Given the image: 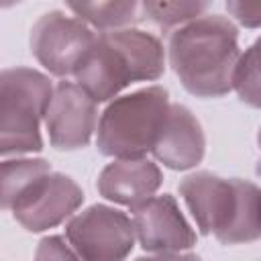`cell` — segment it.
Returning a JSON list of instances; mask_svg holds the SVG:
<instances>
[{"mask_svg": "<svg viewBox=\"0 0 261 261\" xmlns=\"http://www.w3.org/2000/svg\"><path fill=\"white\" fill-rule=\"evenodd\" d=\"M169 63L181 86L198 98H220L234 86L241 59L239 29L220 14L194 18L169 37Z\"/></svg>", "mask_w": 261, "mask_h": 261, "instance_id": "1", "label": "cell"}, {"mask_svg": "<svg viewBox=\"0 0 261 261\" xmlns=\"http://www.w3.org/2000/svg\"><path fill=\"white\" fill-rule=\"evenodd\" d=\"M179 194L202 234L222 245L261 239V188L253 181L196 171L179 181Z\"/></svg>", "mask_w": 261, "mask_h": 261, "instance_id": "2", "label": "cell"}, {"mask_svg": "<svg viewBox=\"0 0 261 261\" xmlns=\"http://www.w3.org/2000/svg\"><path fill=\"white\" fill-rule=\"evenodd\" d=\"M165 71L161 41L141 29L102 31L75 71V82L96 100L116 98L133 82H153Z\"/></svg>", "mask_w": 261, "mask_h": 261, "instance_id": "3", "label": "cell"}, {"mask_svg": "<svg viewBox=\"0 0 261 261\" xmlns=\"http://www.w3.org/2000/svg\"><path fill=\"white\" fill-rule=\"evenodd\" d=\"M84 202V190L45 159L2 161V208L29 232H43L69 218Z\"/></svg>", "mask_w": 261, "mask_h": 261, "instance_id": "4", "label": "cell"}, {"mask_svg": "<svg viewBox=\"0 0 261 261\" xmlns=\"http://www.w3.org/2000/svg\"><path fill=\"white\" fill-rule=\"evenodd\" d=\"M55 86L49 75L31 67H8L0 73V153L20 155L43 149L45 120Z\"/></svg>", "mask_w": 261, "mask_h": 261, "instance_id": "5", "label": "cell"}, {"mask_svg": "<svg viewBox=\"0 0 261 261\" xmlns=\"http://www.w3.org/2000/svg\"><path fill=\"white\" fill-rule=\"evenodd\" d=\"M171 102L163 86L112 98L98 120L96 147L106 157H141L157 141Z\"/></svg>", "mask_w": 261, "mask_h": 261, "instance_id": "6", "label": "cell"}, {"mask_svg": "<svg viewBox=\"0 0 261 261\" xmlns=\"http://www.w3.org/2000/svg\"><path fill=\"white\" fill-rule=\"evenodd\" d=\"M98 33L77 16L51 10L31 29V53L53 75H75Z\"/></svg>", "mask_w": 261, "mask_h": 261, "instance_id": "7", "label": "cell"}, {"mask_svg": "<svg viewBox=\"0 0 261 261\" xmlns=\"http://www.w3.org/2000/svg\"><path fill=\"white\" fill-rule=\"evenodd\" d=\"M65 237L77 257L90 261L124 259L137 241L133 218L106 204H94L75 214L65 226Z\"/></svg>", "mask_w": 261, "mask_h": 261, "instance_id": "8", "label": "cell"}, {"mask_svg": "<svg viewBox=\"0 0 261 261\" xmlns=\"http://www.w3.org/2000/svg\"><path fill=\"white\" fill-rule=\"evenodd\" d=\"M45 126L57 151L82 149L98 128V102L77 82L63 80L55 86Z\"/></svg>", "mask_w": 261, "mask_h": 261, "instance_id": "9", "label": "cell"}, {"mask_svg": "<svg viewBox=\"0 0 261 261\" xmlns=\"http://www.w3.org/2000/svg\"><path fill=\"white\" fill-rule=\"evenodd\" d=\"M137 241L151 255H184L196 245V232L173 196H153L133 208Z\"/></svg>", "mask_w": 261, "mask_h": 261, "instance_id": "10", "label": "cell"}, {"mask_svg": "<svg viewBox=\"0 0 261 261\" xmlns=\"http://www.w3.org/2000/svg\"><path fill=\"white\" fill-rule=\"evenodd\" d=\"M204 151L206 137L198 118L184 104H171L151 149L155 159L169 169L186 171L204 159Z\"/></svg>", "mask_w": 261, "mask_h": 261, "instance_id": "11", "label": "cell"}, {"mask_svg": "<svg viewBox=\"0 0 261 261\" xmlns=\"http://www.w3.org/2000/svg\"><path fill=\"white\" fill-rule=\"evenodd\" d=\"M163 184L157 163L141 157H114L98 177V192L110 202L128 206L130 210L157 194Z\"/></svg>", "mask_w": 261, "mask_h": 261, "instance_id": "12", "label": "cell"}, {"mask_svg": "<svg viewBox=\"0 0 261 261\" xmlns=\"http://www.w3.org/2000/svg\"><path fill=\"white\" fill-rule=\"evenodd\" d=\"M141 0H65L67 8L98 31L124 29L137 20Z\"/></svg>", "mask_w": 261, "mask_h": 261, "instance_id": "13", "label": "cell"}, {"mask_svg": "<svg viewBox=\"0 0 261 261\" xmlns=\"http://www.w3.org/2000/svg\"><path fill=\"white\" fill-rule=\"evenodd\" d=\"M212 0H141L145 16L163 31L200 18Z\"/></svg>", "mask_w": 261, "mask_h": 261, "instance_id": "14", "label": "cell"}, {"mask_svg": "<svg viewBox=\"0 0 261 261\" xmlns=\"http://www.w3.org/2000/svg\"><path fill=\"white\" fill-rule=\"evenodd\" d=\"M232 90L241 102L261 108V37L249 49H245V53H241Z\"/></svg>", "mask_w": 261, "mask_h": 261, "instance_id": "15", "label": "cell"}, {"mask_svg": "<svg viewBox=\"0 0 261 261\" xmlns=\"http://www.w3.org/2000/svg\"><path fill=\"white\" fill-rule=\"evenodd\" d=\"M226 10L245 29H261V0H226Z\"/></svg>", "mask_w": 261, "mask_h": 261, "instance_id": "16", "label": "cell"}, {"mask_svg": "<svg viewBox=\"0 0 261 261\" xmlns=\"http://www.w3.org/2000/svg\"><path fill=\"white\" fill-rule=\"evenodd\" d=\"M45 257H77V253L73 251L69 241L65 243V239L61 237H47L39 243V251H37V259H45Z\"/></svg>", "mask_w": 261, "mask_h": 261, "instance_id": "17", "label": "cell"}, {"mask_svg": "<svg viewBox=\"0 0 261 261\" xmlns=\"http://www.w3.org/2000/svg\"><path fill=\"white\" fill-rule=\"evenodd\" d=\"M18 2H22V0H0V4H2V8H10V6H14V4H18Z\"/></svg>", "mask_w": 261, "mask_h": 261, "instance_id": "18", "label": "cell"}, {"mask_svg": "<svg viewBox=\"0 0 261 261\" xmlns=\"http://www.w3.org/2000/svg\"><path fill=\"white\" fill-rule=\"evenodd\" d=\"M257 143H259V149H261V128H259V133H257ZM257 173H261V163H259V167H257Z\"/></svg>", "mask_w": 261, "mask_h": 261, "instance_id": "19", "label": "cell"}]
</instances>
